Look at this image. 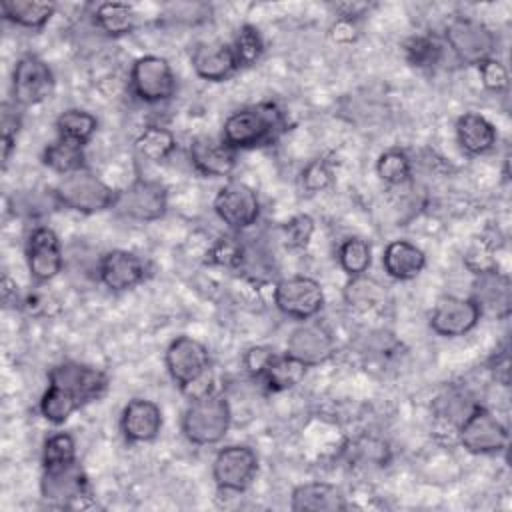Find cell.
I'll use <instances>...</instances> for the list:
<instances>
[{
  "label": "cell",
  "mask_w": 512,
  "mask_h": 512,
  "mask_svg": "<svg viewBox=\"0 0 512 512\" xmlns=\"http://www.w3.org/2000/svg\"><path fill=\"white\" fill-rule=\"evenodd\" d=\"M404 58L414 68H432L442 58V44L428 34L410 36L402 46Z\"/></svg>",
  "instance_id": "8d00e7d4"
},
{
  "label": "cell",
  "mask_w": 512,
  "mask_h": 512,
  "mask_svg": "<svg viewBox=\"0 0 512 512\" xmlns=\"http://www.w3.org/2000/svg\"><path fill=\"white\" fill-rule=\"evenodd\" d=\"M306 370H308V366H304L290 354L276 352L258 380L272 392H284V390L298 386L304 380Z\"/></svg>",
  "instance_id": "4316f807"
},
{
  "label": "cell",
  "mask_w": 512,
  "mask_h": 512,
  "mask_svg": "<svg viewBox=\"0 0 512 512\" xmlns=\"http://www.w3.org/2000/svg\"><path fill=\"white\" fill-rule=\"evenodd\" d=\"M456 440L470 454H498L508 446V428L482 404H476L456 430Z\"/></svg>",
  "instance_id": "5b68a950"
},
{
  "label": "cell",
  "mask_w": 512,
  "mask_h": 512,
  "mask_svg": "<svg viewBox=\"0 0 512 512\" xmlns=\"http://www.w3.org/2000/svg\"><path fill=\"white\" fill-rule=\"evenodd\" d=\"M162 424V408L150 398L128 400L120 414V432L130 444H144L156 440Z\"/></svg>",
  "instance_id": "d6986e66"
},
{
  "label": "cell",
  "mask_w": 512,
  "mask_h": 512,
  "mask_svg": "<svg viewBox=\"0 0 512 512\" xmlns=\"http://www.w3.org/2000/svg\"><path fill=\"white\" fill-rule=\"evenodd\" d=\"M384 286L368 278L366 274L362 276H352L344 288V300L350 308L360 310V312H370L376 310L384 304Z\"/></svg>",
  "instance_id": "1f68e13d"
},
{
  "label": "cell",
  "mask_w": 512,
  "mask_h": 512,
  "mask_svg": "<svg viewBox=\"0 0 512 512\" xmlns=\"http://www.w3.org/2000/svg\"><path fill=\"white\" fill-rule=\"evenodd\" d=\"M470 298L478 302L482 314L490 308L496 316H504L510 310V282L498 270L478 274L474 282V296Z\"/></svg>",
  "instance_id": "d4e9b609"
},
{
  "label": "cell",
  "mask_w": 512,
  "mask_h": 512,
  "mask_svg": "<svg viewBox=\"0 0 512 512\" xmlns=\"http://www.w3.org/2000/svg\"><path fill=\"white\" fill-rule=\"evenodd\" d=\"M58 138L86 146L98 130V118L82 108H68L56 116L54 122Z\"/></svg>",
  "instance_id": "f546056e"
},
{
  "label": "cell",
  "mask_w": 512,
  "mask_h": 512,
  "mask_svg": "<svg viewBox=\"0 0 512 512\" xmlns=\"http://www.w3.org/2000/svg\"><path fill=\"white\" fill-rule=\"evenodd\" d=\"M258 474V454L246 444H230L216 452L212 478L222 492H244Z\"/></svg>",
  "instance_id": "9c48e42d"
},
{
  "label": "cell",
  "mask_w": 512,
  "mask_h": 512,
  "mask_svg": "<svg viewBox=\"0 0 512 512\" xmlns=\"http://www.w3.org/2000/svg\"><path fill=\"white\" fill-rule=\"evenodd\" d=\"M48 384H54L68 392L80 406L102 398L108 390V376L104 370L80 364V362H60L50 368Z\"/></svg>",
  "instance_id": "8fae6325"
},
{
  "label": "cell",
  "mask_w": 512,
  "mask_h": 512,
  "mask_svg": "<svg viewBox=\"0 0 512 512\" xmlns=\"http://www.w3.org/2000/svg\"><path fill=\"white\" fill-rule=\"evenodd\" d=\"M42 498L58 506H82V500L90 498V482L78 464H68L56 470H42L40 480Z\"/></svg>",
  "instance_id": "e0dca14e"
},
{
  "label": "cell",
  "mask_w": 512,
  "mask_h": 512,
  "mask_svg": "<svg viewBox=\"0 0 512 512\" xmlns=\"http://www.w3.org/2000/svg\"><path fill=\"white\" fill-rule=\"evenodd\" d=\"M22 126V108L14 102L2 104V162L4 166L10 160V154L16 146V136Z\"/></svg>",
  "instance_id": "ab89813d"
},
{
  "label": "cell",
  "mask_w": 512,
  "mask_h": 512,
  "mask_svg": "<svg viewBox=\"0 0 512 512\" xmlns=\"http://www.w3.org/2000/svg\"><path fill=\"white\" fill-rule=\"evenodd\" d=\"M334 8H336V12L342 20L356 22L370 8V4H366V2H340Z\"/></svg>",
  "instance_id": "f6af8a7d"
},
{
  "label": "cell",
  "mask_w": 512,
  "mask_h": 512,
  "mask_svg": "<svg viewBox=\"0 0 512 512\" xmlns=\"http://www.w3.org/2000/svg\"><path fill=\"white\" fill-rule=\"evenodd\" d=\"M42 164L62 176L78 172V170L86 168L84 146L64 140V138H56L42 150Z\"/></svg>",
  "instance_id": "f1b7e54d"
},
{
  "label": "cell",
  "mask_w": 512,
  "mask_h": 512,
  "mask_svg": "<svg viewBox=\"0 0 512 512\" xmlns=\"http://www.w3.org/2000/svg\"><path fill=\"white\" fill-rule=\"evenodd\" d=\"M206 262L222 268H242L246 262V244L234 234L220 236L206 252Z\"/></svg>",
  "instance_id": "74e56055"
},
{
  "label": "cell",
  "mask_w": 512,
  "mask_h": 512,
  "mask_svg": "<svg viewBox=\"0 0 512 512\" xmlns=\"http://www.w3.org/2000/svg\"><path fill=\"white\" fill-rule=\"evenodd\" d=\"M334 350L336 344L332 334L324 326L308 320L294 328L286 340V354H290L308 368L330 360L334 356Z\"/></svg>",
  "instance_id": "ac0fdd59"
},
{
  "label": "cell",
  "mask_w": 512,
  "mask_h": 512,
  "mask_svg": "<svg viewBox=\"0 0 512 512\" xmlns=\"http://www.w3.org/2000/svg\"><path fill=\"white\" fill-rule=\"evenodd\" d=\"M444 38L454 56L464 64H480L494 58L496 36L484 24L468 16L452 18L444 28Z\"/></svg>",
  "instance_id": "8992f818"
},
{
  "label": "cell",
  "mask_w": 512,
  "mask_h": 512,
  "mask_svg": "<svg viewBox=\"0 0 512 512\" xmlns=\"http://www.w3.org/2000/svg\"><path fill=\"white\" fill-rule=\"evenodd\" d=\"M336 258H338L340 268L350 278L362 276L368 272V268L372 264V246L368 244V240H364L360 236H350L340 242Z\"/></svg>",
  "instance_id": "d6a6232c"
},
{
  "label": "cell",
  "mask_w": 512,
  "mask_h": 512,
  "mask_svg": "<svg viewBox=\"0 0 512 512\" xmlns=\"http://www.w3.org/2000/svg\"><path fill=\"white\" fill-rule=\"evenodd\" d=\"M54 92V72L36 54H24L12 70V102L20 108L36 106Z\"/></svg>",
  "instance_id": "ba28073f"
},
{
  "label": "cell",
  "mask_w": 512,
  "mask_h": 512,
  "mask_svg": "<svg viewBox=\"0 0 512 512\" xmlns=\"http://www.w3.org/2000/svg\"><path fill=\"white\" fill-rule=\"evenodd\" d=\"M134 148L148 162H164L176 150V136L166 126L150 124L138 134Z\"/></svg>",
  "instance_id": "4dcf8cb0"
},
{
  "label": "cell",
  "mask_w": 512,
  "mask_h": 512,
  "mask_svg": "<svg viewBox=\"0 0 512 512\" xmlns=\"http://www.w3.org/2000/svg\"><path fill=\"white\" fill-rule=\"evenodd\" d=\"M230 424V404L216 392L190 400L180 420L184 438L194 446H214L222 442L230 430Z\"/></svg>",
  "instance_id": "3957f363"
},
{
  "label": "cell",
  "mask_w": 512,
  "mask_h": 512,
  "mask_svg": "<svg viewBox=\"0 0 512 512\" xmlns=\"http://www.w3.org/2000/svg\"><path fill=\"white\" fill-rule=\"evenodd\" d=\"M0 10L4 20L12 22L14 26L26 30H40L54 16L56 4L40 0H2Z\"/></svg>",
  "instance_id": "484cf974"
},
{
  "label": "cell",
  "mask_w": 512,
  "mask_h": 512,
  "mask_svg": "<svg viewBox=\"0 0 512 512\" xmlns=\"http://www.w3.org/2000/svg\"><path fill=\"white\" fill-rule=\"evenodd\" d=\"M96 276L110 292H126L146 280L148 266L138 254L118 248L100 256Z\"/></svg>",
  "instance_id": "2e32d148"
},
{
  "label": "cell",
  "mask_w": 512,
  "mask_h": 512,
  "mask_svg": "<svg viewBox=\"0 0 512 512\" xmlns=\"http://www.w3.org/2000/svg\"><path fill=\"white\" fill-rule=\"evenodd\" d=\"M94 24L110 38H120L136 28V12L126 2H102L94 10Z\"/></svg>",
  "instance_id": "83f0119b"
},
{
  "label": "cell",
  "mask_w": 512,
  "mask_h": 512,
  "mask_svg": "<svg viewBox=\"0 0 512 512\" xmlns=\"http://www.w3.org/2000/svg\"><path fill=\"white\" fill-rule=\"evenodd\" d=\"M274 354H276V350L270 346H252L244 352L242 364H244L246 372L258 380Z\"/></svg>",
  "instance_id": "ee69618b"
},
{
  "label": "cell",
  "mask_w": 512,
  "mask_h": 512,
  "mask_svg": "<svg viewBox=\"0 0 512 512\" xmlns=\"http://www.w3.org/2000/svg\"><path fill=\"white\" fill-rule=\"evenodd\" d=\"M482 84L490 92H502L508 88V70L498 58H488L478 64Z\"/></svg>",
  "instance_id": "7bdbcfd3"
},
{
  "label": "cell",
  "mask_w": 512,
  "mask_h": 512,
  "mask_svg": "<svg viewBox=\"0 0 512 512\" xmlns=\"http://www.w3.org/2000/svg\"><path fill=\"white\" fill-rule=\"evenodd\" d=\"M482 318V308L474 298H440L430 314V330L442 338H458L472 332Z\"/></svg>",
  "instance_id": "5bb4252c"
},
{
  "label": "cell",
  "mask_w": 512,
  "mask_h": 512,
  "mask_svg": "<svg viewBox=\"0 0 512 512\" xmlns=\"http://www.w3.org/2000/svg\"><path fill=\"white\" fill-rule=\"evenodd\" d=\"M274 306L288 318L306 322L324 308V290L310 276H288L274 284Z\"/></svg>",
  "instance_id": "52a82bcc"
},
{
  "label": "cell",
  "mask_w": 512,
  "mask_h": 512,
  "mask_svg": "<svg viewBox=\"0 0 512 512\" xmlns=\"http://www.w3.org/2000/svg\"><path fill=\"white\" fill-rule=\"evenodd\" d=\"M332 180H334L332 168L322 158L310 160L302 170V188L308 192H320V190L328 188L332 184Z\"/></svg>",
  "instance_id": "b9f144b4"
},
{
  "label": "cell",
  "mask_w": 512,
  "mask_h": 512,
  "mask_svg": "<svg viewBox=\"0 0 512 512\" xmlns=\"http://www.w3.org/2000/svg\"><path fill=\"white\" fill-rule=\"evenodd\" d=\"M290 508L294 512H340L346 510V496L328 482H304L290 494Z\"/></svg>",
  "instance_id": "7402d4cb"
},
{
  "label": "cell",
  "mask_w": 512,
  "mask_h": 512,
  "mask_svg": "<svg viewBox=\"0 0 512 512\" xmlns=\"http://www.w3.org/2000/svg\"><path fill=\"white\" fill-rule=\"evenodd\" d=\"M26 266L36 284L54 280L64 266V252L58 234L50 226H36L26 240Z\"/></svg>",
  "instance_id": "4fadbf2b"
},
{
  "label": "cell",
  "mask_w": 512,
  "mask_h": 512,
  "mask_svg": "<svg viewBox=\"0 0 512 512\" xmlns=\"http://www.w3.org/2000/svg\"><path fill=\"white\" fill-rule=\"evenodd\" d=\"M314 230H316L314 218L308 214H296L282 226L284 240L288 248H294V250L306 248L314 236Z\"/></svg>",
  "instance_id": "60d3db41"
},
{
  "label": "cell",
  "mask_w": 512,
  "mask_h": 512,
  "mask_svg": "<svg viewBox=\"0 0 512 512\" xmlns=\"http://www.w3.org/2000/svg\"><path fill=\"white\" fill-rule=\"evenodd\" d=\"M76 462V442L68 432H54L42 446V470H56Z\"/></svg>",
  "instance_id": "d590c367"
},
{
  "label": "cell",
  "mask_w": 512,
  "mask_h": 512,
  "mask_svg": "<svg viewBox=\"0 0 512 512\" xmlns=\"http://www.w3.org/2000/svg\"><path fill=\"white\" fill-rule=\"evenodd\" d=\"M286 130L284 112L274 102H260L232 112L222 126V142L232 150L268 146Z\"/></svg>",
  "instance_id": "6da1fadb"
},
{
  "label": "cell",
  "mask_w": 512,
  "mask_h": 512,
  "mask_svg": "<svg viewBox=\"0 0 512 512\" xmlns=\"http://www.w3.org/2000/svg\"><path fill=\"white\" fill-rule=\"evenodd\" d=\"M128 86L136 100L144 104H160L176 94L178 82L170 62L156 54L140 56L132 62Z\"/></svg>",
  "instance_id": "277c9868"
},
{
  "label": "cell",
  "mask_w": 512,
  "mask_h": 512,
  "mask_svg": "<svg viewBox=\"0 0 512 512\" xmlns=\"http://www.w3.org/2000/svg\"><path fill=\"white\" fill-rule=\"evenodd\" d=\"M232 48L236 52L240 68L256 64L264 52V40H262L260 30L252 24L240 26L236 32V38L232 42Z\"/></svg>",
  "instance_id": "f35d334b"
},
{
  "label": "cell",
  "mask_w": 512,
  "mask_h": 512,
  "mask_svg": "<svg viewBox=\"0 0 512 512\" xmlns=\"http://www.w3.org/2000/svg\"><path fill=\"white\" fill-rule=\"evenodd\" d=\"M82 406L62 388L48 384V388L44 390V394L40 396L38 402V410L42 414L44 420H48L54 426L64 424L76 410H80Z\"/></svg>",
  "instance_id": "836d02e7"
},
{
  "label": "cell",
  "mask_w": 512,
  "mask_h": 512,
  "mask_svg": "<svg viewBox=\"0 0 512 512\" xmlns=\"http://www.w3.org/2000/svg\"><path fill=\"white\" fill-rule=\"evenodd\" d=\"M216 216L232 230L242 232L256 224L260 216V200L252 186L240 180H230L214 196Z\"/></svg>",
  "instance_id": "30bf717a"
},
{
  "label": "cell",
  "mask_w": 512,
  "mask_h": 512,
  "mask_svg": "<svg viewBox=\"0 0 512 512\" xmlns=\"http://www.w3.org/2000/svg\"><path fill=\"white\" fill-rule=\"evenodd\" d=\"M164 364L170 378L180 390L210 370V352L204 342L192 336H176L164 354Z\"/></svg>",
  "instance_id": "7c38bea8"
},
{
  "label": "cell",
  "mask_w": 512,
  "mask_h": 512,
  "mask_svg": "<svg viewBox=\"0 0 512 512\" xmlns=\"http://www.w3.org/2000/svg\"><path fill=\"white\" fill-rule=\"evenodd\" d=\"M376 174L388 186H402L412 178V160L404 150L390 148L378 156Z\"/></svg>",
  "instance_id": "e575fe53"
},
{
  "label": "cell",
  "mask_w": 512,
  "mask_h": 512,
  "mask_svg": "<svg viewBox=\"0 0 512 512\" xmlns=\"http://www.w3.org/2000/svg\"><path fill=\"white\" fill-rule=\"evenodd\" d=\"M426 266L424 252L410 240H392L382 252V268L392 280H412Z\"/></svg>",
  "instance_id": "603a6c76"
},
{
  "label": "cell",
  "mask_w": 512,
  "mask_h": 512,
  "mask_svg": "<svg viewBox=\"0 0 512 512\" xmlns=\"http://www.w3.org/2000/svg\"><path fill=\"white\" fill-rule=\"evenodd\" d=\"M188 156L192 168L206 178L230 176L236 168V150L222 142V138H212L206 134L194 136L188 146Z\"/></svg>",
  "instance_id": "44dd1931"
},
{
  "label": "cell",
  "mask_w": 512,
  "mask_h": 512,
  "mask_svg": "<svg viewBox=\"0 0 512 512\" xmlns=\"http://www.w3.org/2000/svg\"><path fill=\"white\" fill-rule=\"evenodd\" d=\"M332 38H334L336 42H352V40L356 38L354 22L338 18L336 24H334V28H332Z\"/></svg>",
  "instance_id": "bcb514c9"
},
{
  "label": "cell",
  "mask_w": 512,
  "mask_h": 512,
  "mask_svg": "<svg viewBox=\"0 0 512 512\" xmlns=\"http://www.w3.org/2000/svg\"><path fill=\"white\" fill-rule=\"evenodd\" d=\"M456 140L470 156H480L496 146L498 132L494 124L478 112H464L456 120Z\"/></svg>",
  "instance_id": "cb8c5ba5"
},
{
  "label": "cell",
  "mask_w": 512,
  "mask_h": 512,
  "mask_svg": "<svg viewBox=\"0 0 512 512\" xmlns=\"http://www.w3.org/2000/svg\"><path fill=\"white\" fill-rule=\"evenodd\" d=\"M116 208L136 222H154L160 220L168 210V192L156 180L136 178L126 190L120 192Z\"/></svg>",
  "instance_id": "9a60e30c"
},
{
  "label": "cell",
  "mask_w": 512,
  "mask_h": 512,
  "mask_svg": "<svg viewBox=\"0 0 512 512\" xmlns=\"http://www.w3.org/2000/svg\"><path fill=\"white\" fill-rule=\"evenodd\" d=\"M52 196L58 206L66 210H74L80 214H96L108 208H116L120 192L106 184L100 176L82 168L78 172L62 176Z\"/></svg>",
  "instance_id": "7a4b0ae2"
},
{
  "label": "cell",
  "mask_w": 512,
  "mask_h": 512,
  "mask_svg": "<svg viewBox=\"0 0 512 512\" xmlns=\"http://www.w3.org/2000/svg\"><path fill=\"white\" fill-rule=\"evenodd\" d=\"M190 64L194 74L208 82H224L240 70L232 44L218 40L196 44L190 54Z\"/></svg>",
  "instance_id": "ffe728a7"
}]
</instances>
